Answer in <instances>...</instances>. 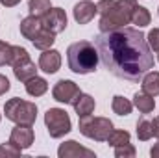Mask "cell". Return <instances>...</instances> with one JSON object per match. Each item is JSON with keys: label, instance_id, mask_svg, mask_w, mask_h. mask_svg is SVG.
<instances>
[{"label": "cell", "instance_id": "cell-1", "mask_svg": "<svg viewBox=\"0 0 159 158\" xmlns=\"http://www.w3.org/2000/svg\"><path fill=\"white\" fill-rule=\"evenodd\" d=\"M104 67L122 80L139 82L152 67L154 54L141 28L124 26L111 32H100L94 37Z\"/></svg>", "mask_w": 159, "mask_h": 158}, {"label": "cell", "instance_id": "cell-2", "mask_svg": "<svg viewBox=\"0 0 159 158\" xmlns=\"http://www.w3.org/2000/svg\"><path fill=\"white\" fill-rule=\"evenodd\" d=\"M137 6V0H100L98 13H100V32H111L124 28L131 22V11Z\"/></svg>", "mask_w": 159, "mask_h": 158}, {"label": "cell", "instance_id": "cell-3", "mask_svg": "<svg viewBox=\"0 0 159 158\" xmlns=\"http://www.w3.org/2000/svg\"><path fill=\"white\" fill-rule=\"evenodd\" d=\"M98 50L91 41H76L67 48L69 69L76 75L94 73L98 67Z\"/></svg>", "mask_w": 159, "mask_h": 158}, {"label": "cell", "instance_id": "cell-4", "mask_svg": "<svg viewBox=\"0 0 159 158\" xmlns=\"http://www.w3.org/2000/svg\"><path fill=\"white\" fill-rule=\"evenodd\" d=\"M4 114H6V119L17 125H34L37 119V104L15 97L4 104Z\"/></svg>", "mask_w": 159, "mask_h": 158}, {"label": "cell", "instance_id": "cell-5", "mask_svg": "<svg viewBox=\"0 0 159 158\" xmlns=\"http://www.w3.org/2000/svg\"><path fill=\"white\" fill-rule=\"evenodd\" d=\"M78 128L85 138H91L94 141H106L113 130V123L107 117H93L89 114V116L80 117Z\"/></svg>", "mask_w": 159, "mask_h": 158}, {"label": "cell", "instance_id": "cell-6", "mask_svg": "<svg viewBox=\"0 0 159 158\" xmlns=\"http://www.w3.org/2000/svg\"><path fill=\"white\" fill-rule=\"evenodd\" d=\"M44 125H46V130L50 134V138H63L65 134H69L72 130V123L70 117L65 110L61 108H50L46 110L44 114Z\"/></svg>", "mask_w": 159, "mask_h": 158}, {"label": "cell", "instance_id": "cell-7", "mask_svg": "<svg viewBox=\"0 0 159 158\" xmlns=\"http://www.w3.org/2000/svg\"><path fill=\"white\" fill-rule=\"evenodd\" d=\"M80 93V87L76 82H72V80H59L56 86H54V89H52V97H54V101H57V102H63V104H74V101H76V97H78Z\"/></svg>", "mask_w": 159, "mask_h": 158}, {"label": "cell", "instance_id": "cell-8", "mask_svg": "<svg viewBox=\"0 0 159 158\" xmlns=\"http://www.w3.org/2000/svg\"><path fill=\"white\" fill-rule=\"evenodd\" d=\"M34 140H35V134H34L32 125H17V126L11 130V134H9V143L15 145V147L20 149V151L32 147Z\"/></svg>", "mask_w": 159, "mask_h": 158}, {"label": "cell", "instance_id": "cell-9", "mask_svg": "<svg viewBox=\"0 0 159 158\" xmlns=\"http://www.w3.org/2000/svg\"><path fill=\"white\" fill-rule=\"evenodd\" d=\"M43 26L54 34H59L67 28V13L61 7H50V11L43 17Z\"/></svg>", "mask_w": 159, "mask_h": 158}, {"label": "cell", "instance_id": "cell-10", "mask_svg": "<svg viewBox=\"0 0 159 158\" xmlns=\"http://www.w3.org/2000/svg\"><path fill=\"white\" fill-rule=\"evenodd\" d=\"M57 156L59 158H94V153L91 149L80 145L78 141L69 140V141H65V143L59 145Z\"/></svg>", "mask_w": 159, "mask_h": 158}, {"label": "cell", "instance_id": "cell-11", "mask_svg": "<svg viewBox=\"0 0 159 158\" xmlns=\"http://www.w3.org/2000/svg\"><path fill=\"white\" fill-rule=\"evenodd\" d=\"M61 67V52L59 50H54V48H48V50H43L39 58V69L48 73V75H54L57 73Z\"/></svg>", "mask_w": 159, "mask_h": 158}, {"label": "cell", "instance_id": "cell-12", "mask_svg": "<svg viewBox=\"0 0 159 158\" xmlns=\"http://www.w3.org/2000/svg\"><path fill=\"white\" fill-rule=\"evenodd\" d=\"M72 13H74V21L78 24H87V22H91L94 19V15L98 13V7L91 0H81L74 6Z\"/></svg>", "mask_w": 159, "mask_h": 158}, {"label": "cell", "instance_id": "cell-13", "mask_svg": "<svg viewBox=\"0 0 159 158\" xmlns=\"http://www.w3.org/2000/svg\"><path fill=\"white\" fill-rule=\"evenodd\" d=\"M43 30V19L41 17H35V15H30L26 19L20 21V36L24 39H34L37 34Z\"/></svg>", "mask_w": 159, "mask_h": 158}, {"label": "cell", "instance_id": "cell-14", "mask_svg": "<svg viewBox=\"0 0 159 158\" xmlns=\"http://www.w3.org/2000/svg\"><path fill=\"white\" fill-rule=\"evenodd\" d=\"M72 106H74V112L78 114V117H83V116H89V114L94 112L96 102H94V99H93L91 95H87V93H80L78 97H76V101H74Z\"/></svg>", "mask_w": 159, "mask_h": 158}, {"label": "cell", "instance_id": "cell-15", "mask_svg": "<svg viewBox=\"0 0 159 158\" xmlns=\"http://www.w3.org/2000/svg\"><path fill=\"white\" fill-rule=\"evenodd\" d=\"M133 106H135L141 114H150V112H154V108H156V101H154L152 95H148V93H144V91H139V93L133 95Z\"/></svg>", "mask_w": 159, "mask_h": 158}, {"label": "cell", "instance_id": "cell-16", "mask_svg": "<svg viewBox=\"0 0 159 158\" xmlns=\"http://www.w3.org/2000/svg\"><path fill=\"white\" fill-rule=\"evenodd\" d=\"M13 73H15V78L17 80L28 82L30 78L37 77V67H35V63H34L32 60H28V62H22V63L15 65V67H13Z\"/></svg>", "mask_w": 159, "mask_h": 158}, {"label": "cell", "instance_id": "cell-17", "mask_svg": "<svg viewBox=\"0 0 159 158\" xmlns=\"http://www.w3.org/2000/svg\"><path fill=\"white\" fill-rule=\"evenodd\" d=\"M143 91L152 95V97H157L159 95V73L157 71H148L143 77Z\"/></svg>", "mask_w": 159, "mask_h": 158}, {"label": "cell", "instance_id": "cell-18", "mask_svg": "<svg viewBox=\"0 0 159 158\" xmlns=\"http://www.w3.org/2000/svg\"><path fill=\"white\" fill-rule=\"evenodd\" d=\"M54 41H56V34L50 32V30H46V28L43 26V30L32 39V43H34V47L39 48V50H48V48H52Z\"/></svg>", "mask_w": 159, "mask_h": 158}, {"label": "cell", "instance_id": "cell-19", "mask_svg": "<svg viewBox=\"0 0 159 158\" xmlns=\"http://www.w3.org/2000/svg\"><path fill=\"white\" fill-rule=\"evenodd\" d=\"M24 84H26L28 95H32V97H41V95H44L48 91V82L44 78H41V77H34V78H30Z\"/></svg>", "mask_w": 159, "mask_h": 158}, {"label": "cell", "instance_id": "cell-20", "mask_svg": "<svg viewBox=\"0 0 159 158\" xmlns=\"http://www.w3.org/2000/svg\"><path fill=\"white\" fill-rule=\"evenodd\" d=\"M150 21H152L150 11H148L144 6H139V4H137V6L133 7V11H131V22L137 24V28H144V26L150 24Z\"/></svg>", "mask_w": 159, "mask_h": 158}, {"label": "cell", "instance_id": "cell-21", "mask_svg": "<svg viewBox=\"0 0 159 158\" xmlns=\"http://www.w3.org/2000/svg\"><path fill=\"white\" fill-rule=\"evenodd\" d=\"M137 138L141 141H148L154 138V121L148 117H141L137 121Z\"/></svg>", "mask_w": 159, "mask_h": 158}, {"label": "cell", "instance_id": "cell-22", "mask_svg": "<svg viewBox=\"0 0 159 158\" xmlns=\"http://www.w3.org/2000/svg\"><path fill=\"white\" fill-rule=\"evenodd\" d=\"M111 108H113V112L117 116H129L131 114V108H133V102H129L122 95H115L113 97V102H111Z\"/></svg>", "mask_w": 159, "mask_h": 158}, {"label": "cell", "instance_id": "cell-23", "mask_svg": "<svg viewBox=\"0 0 159 158\" xmlns=\"http://www.w3.org/2000/svg\"><path fill=\"white\" fill-rule=\"evenodd\" d=\"M50 7H52L50 0H30L28 2L30 15H35V17H41V19L50 11Z\"/></svg>", "mask_w": 159, "mask_h": 158}, {"label": "cell", "instance_id": "cell-24", "mask_svg": "<svg viewBox=\"0 0 159 158\" xmlns=\"http://www.w3.org/2000/svg\"><path fill=\"white\" fill-rule=\"evenodd\" d=\"M129 132L128 130H111V134L107 136V143L111 145V147H119V145H126V143H129Z\"/></svg>", "mask_w": 159, "mask_h": 158}, {"label": "cell", "instance_id": "cell-25", "mask_svg": "<svg viewBox=\"0 0 159 158\" xmlns=\"http://www.w3.org/2000/svg\"><path fill=\"white\" fill-rule=\"evenodd\" d=\"M30 60V54L24 47H19V45H13V58H11V67L22 63V62H28Z\"/></svg>", "mask_w": 159, "mask_h": 158}, {"label": "cell", "instance_id": "cell-26", "mask_svg": "<svg viewBox=\"0 0 159 158\" xmlns=\"http://www.w3.org/2000/svg\"><path fill=\"white\" fill-rule=\"evenodd\" d=\"M13 58V45L0 41V65H11Z\"/></svg>", "mask_w": 159, "mask_h": 158}, {"label": "cell", "instance_id": "cell-27", "mask_svg": "<svg viewBox=\"0 0 159 158\" xmlns=\"http://www.w3.org/2000/svg\"><path fill=\"white\" fill-rule=\"evenodd\" d=\"M20 153H22V151L17 149L15 145H11L9 141L0 145V158H15V156H19Z\"/></svg>", "mask_w": 159, "mask_h": 158}, {"label": "cell", "instance_id": "cell-28", "mask_svg": "<svg viewBox=\"0 0 159 158\" xmlns=\"http://www.w3.org/2000/svg\"><path fill=\"white\" fill-rule=\"evenodd\" d=\"M135 147L131 143H126V145H119L115 147V156L117 158H133L135 156Z\"/></svg>", "mask_w": 159, "mask_h": 158}, {"label": "cell", "instance_id": "cell-29", "mask_svg": "<svg viewBox=\"0 0 159 158\" xmlns=\"http://www.w3.org/2000/svg\"><path fill=\"white\" fill-rule=\"evenodd\" d=\"M146 41H148V45H150V48L154 52H159V28L150 30L148 36H146Z\"/></svg>", "mask_w": 159, "mask_h": 158}, {"label": "cell", "instance_id": "cell-30", "mask_svg": "<svg viewBox=\"0 0 159 158\" xmlns=\"http://www.w3.org/2000/svg\"><path fill=\"white\" fill-rule=\"evenodd\" d=\"M9 87H11L9 86V80L6 78L4 75H0V95H4L6 91H9Z\"/></svg>", "mask_w": 159, "mask_h": 158}, {"label": "cell", "instance_id": "cell-31", "mask_svg": "<svg viewBox=\"0 0 159 158\" xmlns=\"http://www.w3.org/2000/svg\"><path fill=\"white\" fill-rule=\"evenodd\" d=\"M20 0H0V4L2 6H6V7H13V6H17Z\"/></svg>", "mask_w": 159, "mask_h": 158}, {"label": "cell", "instance_id": "cell-32", "mask_svg": "<svg viewBox=\"0 0 159 158\" xmlns=\"http://www.w3.org/2000/svg\"><path fill=\"white\" fill-rule=\"evenodd\" d=\"M150 156L152 158H159V143H156V145L150 149Z\"/></svg>", "mask_w": 159, "mask_h": 158}, {"label": "cell", "instance_id": "cell-33", "mask_svg": "<svg viewBox=\"0 0 159 158\" xmlns=\"http://www.w3.org/2000/svg\"><path fill=\"white\" fill-rule=\"evenodd\" d=\"M154 136L159 140V116L154 119Z\"/></svg>", "mask_w": 159, "mask_h": 158}, {"label": "cell", "instance_id": "cell-34", "mask_svg": "<svg viewBox=\"0 0 159 158\" xmlns=\"http://www.w3.org/2000/svg\"><path fill=\"white\" fill-rule=\"evenodd\" d=\"M157 62H159V52H157Z\"/></svg>", "mask_w": 159, "mask_h": 158}, {"label": "cell", "instance_id": "cell-35", "mask_svg": "<svg viewBox=\"0 0 159 158\" xmlns=\"http://www.w3.org/2000/svg\"><path fill=\"white\" fill-rule=\"evenodd\" d=\"M0 121H2V114H0Z\"/></svg>", "mask_w": 159, "mask_h": 158}]
</instances>
